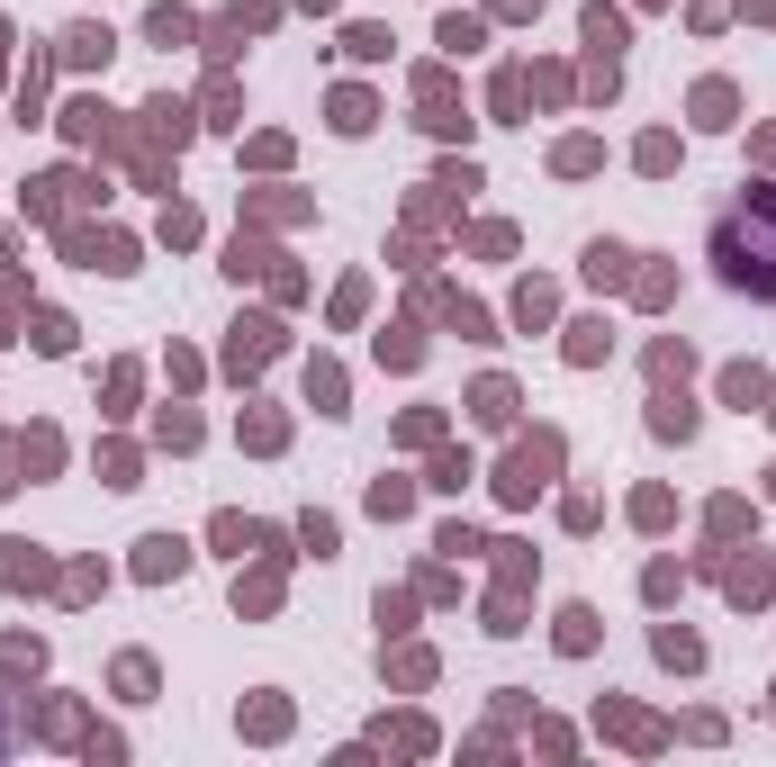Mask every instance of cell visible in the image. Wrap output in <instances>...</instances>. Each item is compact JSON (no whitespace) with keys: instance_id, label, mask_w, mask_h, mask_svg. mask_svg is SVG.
Instances as JSON below:
<instances>
[{"instance_id":"obj_1","label":"cell","mask_w":776,"mask_h":767,"mask_svg":"<svg viewBox=\"0 0 776 767\" xmlns=\"http://www.w3.org/2000/svg\"><path fill=\"white\" fill-rule=\"evenodd\" d=\"M714 262H723L732 290L776 299V190H767V181H749L723 218H714Z\"/></svg>"},{"instance_id":"obj_2","label":"cell","mask_w":776,"mask_h":767,"mask_svg":"<svg viewBox=\"0 0 776 767\" xmlns=\"http://www.w3.org/2000/svg\"><path fill=\"white\" fill-rule=\"evenodd\" d=\"M551 470H560V434L515 443V452H506V470H497V497H506V506H533L542 487H551Z\"/></svg>"},{"instance_id":"obj_3","label":"cell","mask_w":776,"mask_h":767,"mask_svg":"<svg viewBox=\"0 0 776 767\" xmlns=\"http://www.w3.org/2000/svg\"><path fill=\"white\" fill-rule=\"evenodd\" d=\"M181 569H190L181 533H145V542H135V578H181Z\"/></svg>"},{"instance_id":"obj_4","label":"cell","mask_w":776,"mask_h":767,"mask_svg":"<svg viewBox=\"0 0 776 767\" xmlns=\"http://www.w3.org/2000/svg\"><path fill=\"white\" fill-rule=\"evenodd\" d=\"M271 343H280V325H271V316H244L235 343H226V371H262V362H271Z\"/></svg>"},{"instance_id":"obj_5","label":"cell","mask_w":776,"mask_h":767,"mask_svg":"<svg viewBox=\"0 0 776 767\" xmlns=\"http://www.w3.org/2000/svg\"><path fill=\"white\" fill-rule=\"evenodd\" d=\"M0 587H46V551L37 542H0Z\"/></svg>"},{"instance_id":"obj_6","label":"cell","mask_w":776,"mask_h":767,"mask_svg":"<svg viewBox=\"0 0 776 767\" xmlns=\"http://www.w3.org/2000/svg\"><path fill=\"white\" fill-rule=\"evenodd\" d=\"M470 415H478V425H515V388L506 380H478L470 388Z\"/></svg>"},{"instance_id":"obj_7","label":"cell","mask_w":776,"mask_h":767,"mask_svg":"<svg viewBox=\"0 0 776 767\" xmlns=\"http://www.w3.org/2000/svg\"><path fill=\"white\" fill-rule=\"evenodd\" d=\"M587 281H596V290H623V281H632V253H623V244H587Z\"/></svg>"},{"instance_id":"obj_8","label":"cell","mask_w":776,"mask_h":767,"mask_svg":"<svg viewBox=\"0 0 776 767\" xmlns=\"http://www.w3.org/2000/svg\"><path fill=\"white\" fill-rule=\"evenodd\" d=\"M651 434H668V443H686V434H695V406L659 388V397H651Z\"/></svg>"},{"instance_id":"obj_9","label":"cell","mask_w":776,"mask_h":767,"mask_svg":"<svg viewBox=\"0 0 776 767\" xmlns=\"http://www.w3.org/2000/svg\"><path fill=\"white\" fill-rule=\"evenodd\" d=\"M723 397H732V406H767V371H758V362L723 371Z\"/></svg>"},{"instance_id":"obj_10","label":"cell","mask_w":776,"mask_h":767,"mask_svg":"<svg viewBox=\"0 0 776 767\" xmlns=\"http://www.w3.org/2000/svg\"><path fill=\"white\" fill-rule=\"evenodd\" d=\"M551 307H560L551 281H524V290H515V325H551Z\"/></svg>"},{"instance_id":"obj_11","label":"cell","mask_w":776,"mask_h":767,"mask_svg":"<svg viewBox=\"0 0 776 767\" xmlns=\"http://www.w3.org/2000/svg\"><path fill=\"white\" fill-rule=\"evenodd\" d=\"M63 63H109V28H73L63 37Z\"/></svg>"},{"instance_id":"obj_12","label":"cell","mask_w":776,"mask_h":767,"mask_svg":"<svg viewBox=\"0 0 776 767\" xmlns=\"http://www.w3.org/2000/svg\"><path fill=\"white\" fill-rule=\"evenodd\" d=\"M145 118H154V135H163V145H190V109H181V100H154Z\"/></svg>"},{"instance_id":"obj_13","label":"cell","mask_w":776,"mask_h":767,"mask_svg":"<svg viewBox=\"0 0 776 767\" xmlns=\"http://www.w3.org/2000/svg\"><path fill=\"white\" fill-rule=\"evenodd\" d=\"M587 46H596V54H614V46H623V19L605 10V0H587Z\"/></svg>"},{"instance_id":"obj_14","label":"cell","mask_w":776,"mask_h":767,"mask_svg":"<svg viewBox=\"0 0 776 767\" xmlns=\"http://www.w3.org/2000/svg\"><path fill=\"white\" fill-rule=\"evenodd\" d=\"M308 397H316L325 415H343V371H334V362H316V371H308Z\"/></svg>"},{"instance_id":"obj_15","label":"cell","mask_w":776,"mask_h":767,"mask_svg":"<svg viewBox=\"0 0 776 767\" xmlns=\"http://www.w3.org/2000/svg\"><path fill=\"white\" fill-rule=\"evenodd\" d=\"M695 118H704V127H732V82H704V91H695Z\"/></svg>"},{"instance_id":"obj_16","label":"cell","mask_w":776,"mask_h":767,"mask_svg":"<svg viewBox=\"0 0 776 767\" xmlns=\"http://www.w3.org/2000/svg\"><path fill=\"white\" fill-rule=\"evenodd\" d=\"M334 127L362 135V127H371V91H334Z\"/></svg>"},{"instance_id":"obj_17","label":"cell","mask_w":776,"mask_h":767,"mask_svg":"<svg viewBox=\"0 0 776 767\" xmlns=\"http://www.w3.org/2000/svg\"><path fill=\"white\" fill-rule=\"evenodd\" d=\"M605 353H614L605 325H570V362H605Z\"/></svg>"},{"instance_id":"obj_18","label":"cell","mask_w":776,"mask_h":767,"mask_svg":"<svg viewBox=\"0 0 776 767\" xmlns=\"http://www.w3.org/2000/svg\"><path fill=\"white\" fill-rule=\"evenodd\" d=\"M145 37H154V46H190V19H181V10H172V0H163V10L145 19Z\"/></svg>"},{"instance_id":"obj_19","label":"cell","mask_w":776,"mask_h":767,"mask_svg":"<svg viewBox=\"0 0 776 767\" xmlns=\"http://www.w3.org/2000/svg\"><path fill=\"white\" fill-rule=\"evenodd\" d=\"M659 659H668V668H695V659H704V642H695V633H677V623H668V633H659Z\"/></svg>"},{"instance_id":"obj_20","label":"cell","mask_w":776,"mask_h":767,"mask_svg":"<svg viewBox=\"0 0 776 767\" xmlns=\"http://www.w3.org/2000/svg\"><path fill=\"white\" fill-rule=\"evenodd\" d=\"M587 642H596V614L570 605V614H560V650H587Z\"/></svg>"},{"instance_id":"obj_21","label":"cell","mask_w":776,"mask_h":767,"mask_svg":"<svg viewBox=\"0 0 776 767\" xmlns=\"http://www.w3.org/2000/svg\"><path fill=\"white\" fill-rule=\"evenodd\" d=\"M19 461H28V470H54V461H63V443H54V434H46V425H37V434H28V443H19Z\"/></svg>"},{"instance_id":"obj_22","label":"cell","mask_w":776,"mask_h":767,"mask_svg":"<svg viewBox=\"0 0 776 767\" xmlns=\"http://www.w3.org/2000/svg\"><path fill=\"white\" fill-rule=\"evenodd\" d=\"M37 353H73V325H63V316H54V307H46V316H37Z\"/></svg>"},{"instance_id":"obj_23","label":"cell","mask_w":776,"mask_h":767,"mask_svg":"<svg viewBox=\"0 0 776 767\" xmlns=\"http://www.w3.org/2000/svg\"><path fill=\"white\" fill-rule=\"evenodd\" d=\"M406 497H415L406 478H380V487H371V515H406Z\"/></svg>"},{"instance_id":"obj_24","label":"cell","mask_w":776,"mask_h":767,"mask_svg":"<svg viewBox=\"0 0 776 767\" xmlns=\"http://www.w3.org/2000/svg\"><path fill=\"white\" fill-rule=\"evenodd\" d=\"M551 163H560V172H570V181H578V172H596V163H605V154H596V145H587V135H578V145H560V154H551Z\"/></svg>"},{"instance_id":"obj_25","label":"cell","mask_w":776,"mask_h":767,"mask_svg":"<svg viewBox=\"0 0 776 767\" xmlns=\"http://www.w3.org/2000/svg\"><path fill=\"white\" fill-rule=\"evenodd\" d=\"M343 54H362V63H380V54H389V28H352V37H343Z\"/></svg>"},{"instance_id":"obj_26","label":"cell","mask_w":776,"mask_h":767,"mask_svg":"<svg viewBox=\"0 0 776 767\" xmlns=\"http://www.w3.org/2000/svg\"><path fill=\"white\" fill-rule=\"evenodd\" d=\"M732 596H740V605L767 596V561H740V569H732Z\"/></svg>"},{"instance_id":"obj_27","label":"cell","mask_w":776,"mask_h":767,"mask_svg":"<svg viewBox=\"0 0 776 767\" xmlns=\"http://www.w3.org/2000/svg\"><path fill=\"white\" fill-rule=\"evenodd\" d=\"M677 163V135H642V172H668Z\"/></svg>"},{"instance_id":"obj_28","label":"cell","mask_w":776,"mask_h":767,"mask_svg":"<svg viewBox=\"0 0 776 767\" xmlns=\"http://www.w3.org/2000/svg\"><path fill=\"white\" fill-rule=\"evenodd\" d=\"M163 244H199V218H190V208H163Z\"/></svg>"},{"instance_id":"obj_29","label":"cell","mask_w":776,"mask_h":767,"mask_svg":"<svg viewBox=\"0 0 776 767\" xmlns=\"http://www.w3.org/2000/svg\"><path fill=\"white\" fill-rule=\"evenodd\" d=\"M686 362H695L686 343H659V353H651V371H659V380H686Z\"/></svg>"},{"instance_id":"obj_30","label":"cell","mask_w":776,"mask_h":767,"mask_svg":"<svg viewBox=\"0 0 776 767\" xmlns=\"http://www.w3.org/2000/svg\"><path fill=\"white\" fill-rule=\"evenodd\" d=\"M478 37H487V28H478V19H443V46H452V54H470V46H478Z\"/></svg>"},{"instance_id":"obj_31","label":"cell","mask_w":776,"mask_h":767,"mask_svg":"<svg viewBox=\"0 0 776 767\" xmlns=\"http://www.w3.org/2000/svg\"><path fill=\"white\" fill-rule=\"evenodd\" d=\"M10 470H28V461H19V443H0V497H10V487H19Z\"/></svg>"},{"instance_id":"obj_32","label":"cell","mask_w":776,"mask_h":767,"mask_svg":"<svg viewBox=\"0 0 776 767\" xmlns=\"http://www.w3.org/2000/svg\"><path fill=\"white\" fill-rule=\"evenodd\" d=\"M487 10H506V19H533V10H542V0H487Z\"/></svg>"},{"instance_id":"obj_33","label":"cell","mask_w":776,"mask_h":767,"mask_svg":"<svg viewBox=\"0 0 776 767\" xmlns=\"http://www.w3.org/2000/svg\"><path fill=\"white\" fill-rule=\"evenodd\" d=\"M767 497H776V478H767Z\"/></svg>"}]
</instances>
